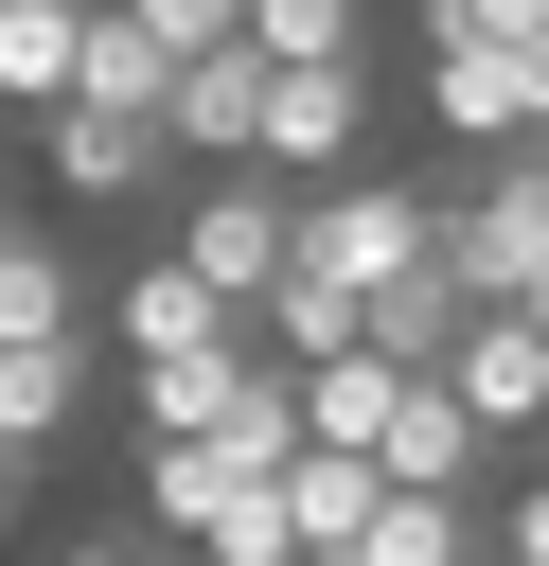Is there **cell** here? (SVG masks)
<instances>
[{"label": "cell", "instance_id": "6da1fadb", "mask_svg": "<svg viewBox=\"0 0 549 566\" xmlns=\"http://www.w3.org/2000/svg\"><path fill=\"white\" fill-rule=\"evenodd\" d=\"M425 248H443V195L372 159V177H336V195H301V248H283V283H336V301L372 318V301H390V283L425 265Z\"/></svg>", "mask_w": 549, "mask_h": 566}, {"label": "cell", "instance_id": "7a4b0ae2", "mask_svg": "<svg viewBox=\"0 0 549 566\" xmlns=\"http://www.w3.org/2000/svg\"><path fill=\"white\" fill-rule=\"evenodd\" d=\"M443 283H460L478 318H531V336H549V159H478V177L443 195Z\"/></svg>", "mask_w": 549, "mask_h": 566}, {"label": "cell", "instance_id": "3957f363", "mask_svg": "<svg viewBox=\"0 0 549 566\" xmlns=\"http://www.w3.org/2000/svg\"><path fill=\"white\" fill-rule=\"evenodd\" d=\"M283 248H301V195L283 177H195V212H177V283H213L230 318H266V283H283Z\"/></svg>", "mask_w": 549, "mask_h": 566}, {"label": "cell", "instance_id": "277c9868", "mask_svg": "<svg viewBox=\"0 0 549 566\" xmlns=\"http://www.w3.org/2000/svg\"><path fill=\"white\" fill-rule=\"evenodd\" d=\"M425 124L460 159H531L549 142V53H425Z\"/></svg>", "mask_w": 549, "mask_h": 566}, {"label": "cell", "instance_id": "5b68a950", "mask_svg": "<svg viewBox=\"0 0 549 566\" xmlns=\"http://www.w3.org/2000/svg\"><path fill=\"white\" fill-rule=\"evenodd\" d=\"M106 354H124V371H195V354H248V318H230L213 283H177V265H124V283H106Z\"/></svg>", "mask_w": 549, "mask_h": 566}, {"label": "cell", "instance_id": "8992f818", "mask_svg": "<svg viewBox=\"0 0 549 566\" xmlns=\"http://www.w3.org/2000/svg\"><path fill=\"white\" fill-rule=\"evenodd\" d=\"M159 142H177V159H213V177H248V142H266V71H248V35H230V53H195V71L159 88Z\"/></svg>", "mask_w": 549, "mask_h": 566}, {"label": "cell", "instance_id": "52a82bcc", "mask_svg": "<svg viewBox=\"0 0 549 566\" xmlns=\"http://www.w3.org/2000/svg\"><path fill=\"white\" fill-rule=\"evenodd\" d=\"M478 460H496V442L460 424V389H443V371H407V389H390V442H372V478H390V495H478Z\"/></svg>", "mask_w": 549, "mask_h": 566}, {"label": "cell", "instance_id": "ba28073f", "mask_svg": "<svg viewBox=\"0 0 549 566\" xmlns=\"http://www.w3.org/2000/svg\"><path fill=\"white\" fill-rule=\"evenodd\" d=\"M443 389H460V424H478V442H496V424H549V336H531V318H460Z\"/></svg>", "mask_w": 549, "mask_h": 566}, {"label": "cell", "instance_id": "9c48e42d", "mask_svg": "<svg viewBox=\"0 0 549 566\" xmlns=\"http://www.w3.org/2000/svg\"><path fill=\"white\" fill-rule=\"evenodd\" d=\"M35 159H53V195H159V124H124V106H53L35 124Z\"/></svg>", "mask_w": 549, "mask_h": 566}, {"label": "cell", "instance_id": "30bf717a", "mask_svg": "<svg viewBox=\"0 0 549 566\" xmlns=\"http://www.w3.org/2000/svg\"><path fill=\"white\" fill-rule=\"evenodd\" d=\"M71 71H89V0H0V106H18V124H53V106H71Z\"/></svg>", "mask_w": 549, "mask_h": 566}, {"label": "cell", "instance_id": "8fae6325", "mask_svg": "<svg viewBox=\"0 0 549 566\" xmlns=\"http://www.w3.org/2000/svg\"><path fill=\"white\" fill-rule=\"evenodd\" d=\"M71 407H89V336H18V354H0V460L35 478V442H53Z\"/></svg>", "mask_w": 549, "mask_h": 566}, {"label": "cell", "instance_id": "7c38bea8", "mask_svg": "<svg viewBox=\"0 0 549 566\" xmlns=\"http://www.w3.org/2000/svg\"><path fill=\"white\" fill-rule=\"evenodd\" d=\"M18 336H89V265L0 212V354H18Z\"/></svg>", "mask_w": 549, "mask_h": 566}, {"label": "cell", "instance_id": "4fadbf2b", "mask_svg": "<svg viewBox=\"0 0 549 566\" xmlns=\"http://www.w3.org/2000/svg\"><path fill=\"white\" fill-rule=\"evenodd\" d=\"M159 88H177L159 18H142V0H106V18H89V71H71V106H124V124H159Z\"/></svg>", "mask_w": 549, "mask_h": 566}, {"label": "cell", "instance_id": "5bb4252c", "mask_svg": "<svg viewBox=\"0 0 549 566\" xmlns=\"http://www.w3.org/2000/svg\"><path fill=\"white\" fill-rule=\"evenodd\" d=\"M372 513H390V478H372V460H319V442L283 460V531H301V566H336Z\"/></svg>", "mask_w": 549, "mask_h": 566}, {"label": "cell", "instance_id": "9a60e30c", "mask_svg": "<svg viewBox=\"0 0 549 566\" xmlns=\"http://www.w3.org/2000/svg\"><path fill=\"white\" fill-rule=\"evenodd\" d=\"M230 495H266V478H230L213 442H142V531H177V548H195Z\"/></svg>", "mask_w": 549, "mask_h": 566}, {"label": "cell", "instance_id": "2e32d148", "mask_svg": "<svg viewBox=\"0 0 549 566\" xmlns=\"http://www.w3.org/2000/svg\"><path fill=\"white\" fill-rule=\"evenodd\" d=\"M496 531H478V495H390L372 531H354V566H478Z\"/></svg>", "mask_w": 549, "mask_h": 566}, {"label": "cell", "instance_id": "e0dca14e", "mask_svg": "<svg viewBox=\"0 0 549 566\" xmlns=\"http://www.w3.org/2000/svg\"><path fill=\"white\" fill-rule=\"evenodd\" d=\"M407 53H549V0H425Z\"/></svg>", "mask_w": 549, "mask_h": 566}, {"label": "cell", "instance_id": "ac0fdd59", "mask_svg": "<svg viewBox=\"0 0 549 566\" xmlns=\"http://www.w3.org/2000/svg\"><path fill=\"white\" fill-rule=\"evenodd\" d=\"M195 566H301V531H283V478H266V495H230V513L195 531Z\"/></svg>", "mask_w": 549, "mask_h": 566}, {"label": "cell", "instance_id": "d6986e66", "mask_svg": "<svg viewBox=\"0 0 549 566\" xmlns=\"http://www.w3.org/2000/svg\"><path fill=\"white\" fill-rule=\"evenodd\" d=\"M53 566H159V531H142V513H89V531H71Z\"/></svg>", "mask_w": 549, "mask_h": 566}, {"label": "cell", "instance_id": "ffe728a7", "mask_svg": "<svg viewBox=\"0 0 549 566\" xmlns=\"http://www.w3.org/2000/svg\"><path fill=\"white\" fill-rule=\"evenodd\" d=\"M496 548H514V566H549V478H531V495L496 513Z\"/></svg>", "mask_w": 549, "mask_h": 566}, {"label": "cell", "instance_id": "44dd1931", "mask_svg": "<svg viewBox=\"0 0 549 566\" xmlns=\"http://www.w3.org/2000/svg\"><path fill=\"white\" fill-rule=\"evenodd\" d=\"M478 566H514V548H478Z\"/></svg>", "mask_w": 549, "mask_h": 566}, {"label": "cell", "instance_id": "7402d4cb", "mask_svg": "<svg viewBox=\"0 0 549 566\" xmlns=\"http://www.w3.org/2000/svg\"><path fill=\"white\" fill-rule=\"evenodd\" d=\"M0 495H18V460H0Z\"/></svg>", "mask_w": 549, "mask_h": 566}, {"label": "cell", "instance_id": "603a6c76", "mask_svg": "<svg viewBox=\"0 0 549 566\" xmlns=\"http://www.w3.org/2000/svg\"><path fill=\"white\" fill-rule=\"evenodd\" d=\"M336 566H354V548H336Z\"/></svg>", "mask_w": 549, "mask_h": 566}, {"label": "cell", "instance_id": "cb8c5ba5", "mask_svg": "<svg viewBox=\"0 0 549 566\" xmlns=\"http://www.w3.org/2000/svg\"><path fill=\"white\" fill-rule=\"evenodd\" d=\"M531 159H549V142H531Z\"/></svg>", "mask_w": 549, "mask_h": 566}, {"label": "cell", "instance_id": "d4e9b609", "mask_svg": "<svg viewBox=\"0 0 549 566\" xmlns=\"http://www.w3.org/2000/svg\"><path fill=\"white\" fill-rule=\"evenodd\" d=\"M0 212H18V195H0Z\"/></svg>", "mask_w": 549, "mask_h": 566}]
</instances>
